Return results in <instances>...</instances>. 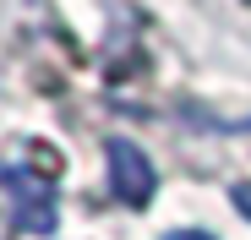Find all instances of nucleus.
I'll return each mask as SVG.
<instances>
[{"instance_id":"3","label":"nucleus","mask_w":251,"mask_h":240,"mask_svg":"<svg viewBox=\"0 0 251 240\" xmlns=\"http://www.w3.org/2000/svg\"><path fill=\"white\" fill-rule=\"evenodd\" d=\"M229 202H235V208H240V213L251 218V180H240V186L229 191Z\"/></svg>"},{"instance_id":"4","label":"nucleus","mask_w":251,"mask_h":240,"mask_svg":"<svg viewBox=\"0 0 251 240\" xmlns=\"http://www.w3.org/2000/svg\"><path fill=\"white\" fill-rule=\"evenodd\" d=\"M164 240H219V235H207V229H170Z\"/></svg>"},{"instance_id":"1","label":"nucleus","mask_w":251,"mask_h":240,"mask_svg":"<svg viewBox=\"0 0 251 240\" xmlns=\"http://www.w3.org/2000/svg\"><path fill=\"white\" fill-rule=\"evenodd\" d=\"M0 186L17 196V224L27 235H55V175L6 164V169H0Z\"/></svg>"},{"instance_id":"2","label":"nucleus","mask_w":251,"mask_h":240,"mask_svg":"<svg viewBox=\"0 0 251 240\" xmlns=\"http://www.w3.org/2000/svg\"><path fill=\"white\" fill-rule=\"evenodd\" d=\"M104 158H109V186H115V196H120L126 208H148L153 191H158V169H153V158H148L131 137H109Z\"/></svg>"}]
</instances>
